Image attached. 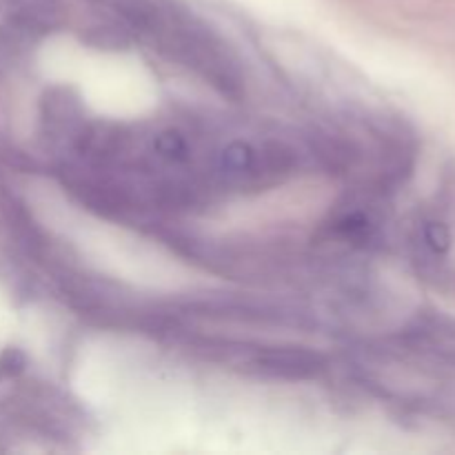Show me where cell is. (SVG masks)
Masks as SVG:
<instances>
[{
	"instance_id": "cell-1",
	"label": "cell",
	"mask_w": 455,
	"mask_h": 455,
	"mask_svg": "<svg viewBox=\"0 0 455 455\" xmlns=\"http://www.w3.org/2000/svg\"><path fill=\"white\" fill-rule=\"evenodd\" d=\"M256 367L262 373H269V376L302 380V378L315 376L323 367V360H320V355L311 354V351L269 349L258 355Z\"/></svg>"
},
{
	"instance_id": "cell-2",
	"label": "cell",
	"mask_w": 455,
	"mask_h": 455,
	"mask_svg": "<svg viewBox=\"0 0 455 455\" xmlns=\"http://www.w3.org/2000/svg\"><path fill=\"white\" fill-rule=\"evenodd\" d=\"M418 247H420V256L427 262H440L449 251V244H451V235L449 229L438 220H425L418 229L416 238Z\"/></svg>"
},
{
	"instance_id": "cell-3",
	"label": "cell",
	"mask_w": 455,
	"mask_h": 455,
	"mask_svg": "<svg viewBox=\"0 0 455 455\" xmlns=\"http://www.w3.org/2000/svg\"><path fill=\"white\" fill-rule=\"evenodd\" d=\"M154 151L160 160H167V163H180V160H185L187 156H189L187 154V151H189L187 140L180 133L173 132L160 133L154 140Z\"/></svg>"
}]
</instances>
